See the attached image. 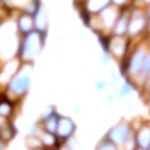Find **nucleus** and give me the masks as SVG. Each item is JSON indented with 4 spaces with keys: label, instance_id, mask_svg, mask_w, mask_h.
Returning a JSON list of instances; mask_svg holds the SVG:
<instances>
[{
    "label": "nucleus",
    "instance_id": "f257e3e1",
    "mask_svg": "<svg viewBox=\"0 0 150 150\" xmlns=\"http://www.w3.org/2000/svg\"><path fill=\"white\" fill-rule=\"evenodd\" d=\"M29 83L30 80L28 76H20V75H18L9 84V88L15 93H25L28 90V86H29Z\"/></svg>",
    "mask_w": 150,
    "mask_h": 150
},
{
    "label": "nucleus",
    "instance_id": "f03ea898",
    "mask_svg": "<svg viewBox=\"0 0 150 150\" xmlns=\"http://www.w3.org/2000/svg\"><path fill=\"white\" fill-rule=\"evenodd\" d=\"M128 134H129V130L125 125L116 126V128L112 129V131L110 133L111 142L115 143V144H123V143H125L126 138H128Z\"/></svg>",
    "mask_w": 150,
    "mask_h": 150
},
{
    "label": "nucleus",
    "instance_id": "7ed1b4c3",
    "mask_svg": "<svg viewBox=\"0 0 150 150\" xmlns=\"http://www.w3.org/2000/svg\"><path fill=\"white\" fill-rule=\"evenodd\" d=\"M144 60H145V59H144V51H143V50L138 51V53L134 55L133 60H131V65H130L131 73H137L140 68H143Z\"/></svg>",
    "mask_w": 150,
    "mask_h": 150
},
{
    "label": "nucleus",
    "instance_id": "20e7f679",
    "mask_svg": "<svg viewBox=\"0 0 150 150\" xmlns=\"http://www.w3.org/2000/svg\"><path fill=\"white\" fill-rule=\"evenodd\" d=\"M73 129H74V125L68 119H63L59 123V135H62V137H69L71 134Z\"/></svg>",
    "mask_w": 150,
    "mask_h": 150
},
{
    "label": "nucleus",
    "instance_id": "39448f33",
    "mask_svg": "<svg viewBox=\"0 0 150 150\" xmlns=\"http://www.w3.org/2000/svg\"><path fill=\"white\" fill-rule=\"evenodd\" d=\"M138 143L142 148H149L150 145V129H144L138 138Z\"/></svg>",
    "mask_w": 150,
    "mask_h": 150
},
{
    "label": "nucleus",
    "instance_id": "423d86ee",
    "mask_svg": "<svg viewBox=\"0 0 150 150\" xmlns=\"http://www.w3.org/2000/svg\"><path fill=\"white\" fill-rule=\"evenodd\" d=\"M142 70H143V74L150 73V56H148V58L144 60V64H143Z\"/></svg>",
    "mask_w": 150,
    "mask_h": 150
},
{
    "label": "nucleus",
    "instance_id": "0eeeda50",
    "mask_svg": "<svg viewBox=\"0 0 150 150\" xmlns=\"http://www.w3.org/2000/svg\"><path fill=\"white\" fill-rule=\"evenodd\" d=\"M99 150H115V149H114V146H111L110 144H103L99 148Z\"/></svg>",
    "mask_w": 150,
    "mask_h": 150
},
{
    "label": "nucleus",
    "instance_id": "6e6552de",
    "mask_svg": "<svg viewBox=\"0 0 150 150\" xmlns=\"http://www.w3.org/2000/svg\"><path fill=\"white\" fill-rule=\"evenodd\" d=\"M129 91H130V88L128 85H124L123 86V91H121L120 94H121V95H125V94H128Z\"/></svg>",
    "mask_w": 150,
    "mask_h": 150
},
{
    "label": "nucleus",
    "instance_id": "1a4fd4ad",
    "mask_svg": "<svg viewBox=\"0 0 150 150\" xmlns=\"http://www.w3.org/2000/svg\"><path fill=\"white\" fill-rule=\"evenodd\" d=\"M96 86H98V88H100V89H103V88L105 86V84H104V83H101V84H100V83H98V84H96Z\"/></svg>",
    "mask_w": 150,
    "mask_h": 150
},
{
    "label": "nucleus",
    "instance_id": "9d476101",
    "mask_svg": "<svg viewBox=\"0 0 150 150\" xmlns=\"http://www.w3.org/2000/svg\"><path fill=\"white\" fill-rule=\"evenodd\" d=\"M148 150H150V145H149V148H148Z\"/></svg>",
    "mask_w": 150,
    "mask_h": 150
},
{
    "label": "nucleus",
    "instance_id": "9b49d317",
    "mask_svg": "<svg viewBox=\"0 0 150 150\" xmlns=\"http://www.w3.org/2000/svg\"><path fill=\"white\" fill-rule=\"evenodd\" d=\"M149 16H150V10H149Z\"/></svg>",
    "mask_w": 150,
    "mask_h": 150
}]
</instances>
